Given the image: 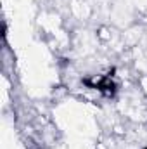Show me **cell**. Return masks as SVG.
<instances>
[{
    "label": "cell",
    "mask_w": 147,
    "mask_h": 149,
    "mask_svg": "<svg viewBox=\"0 0 147 149\" xmlns=\"http://www.w3.org/2000/svg\"><path fill=\"white\" fill-rule=\"evenodd\" d=\"M85 83L90 85V87H94V88H97L99 92H102L107 97H112L116 94V90H118V85H116L112 74H97V76L87 78Z\"/></svg>",
    "instance_id": "1"
}]
</instances>
